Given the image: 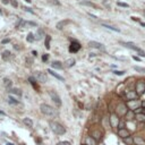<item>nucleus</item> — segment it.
Listing matches in <instances>:
<instances>
[{
	"mask_svg": "<svg viewBox=\"0 0 145 145\" xmlns=\"http://www.w3.org/2000/svg\"><path fill=\"white\" fill-rule=\"evenodd\" d=\"M144 109H145V108H144Z\"/></svg>",
	"mask_w": 145,
	"mask_h": 145,
	"instance_id": "4d7b16f0",
	"label": "nucleus"
},
{
	"mask_svg": "<svg viewBox=\"0 0 145 145\" xmlns=\"http://www.w3.org/2000/svg\"><path fill=\"white\" fill-rule=\"evenodd\" d=\"M12 57V53H10V51H8V50H6V51L2 52V59H9V58Z\"/></svg>",
	"mask_w": 145,
	"mask_h": 145,
	"instance_id": "cd10ccee",
	"label": "nucleus"
},
{
	"mask_svg": "<svg viewBox=\"0 0 145 145\" xmlns=\"http://www.w3.org/2000/svg\"><path fill=\"white\" fill-rule=\"evenodd\" d=\"M121 44H122L124 47H126V48L131 49V50H134V51L138 52V53H139V56L145 57V51H144V50H142L141 48H139V47L135 46V44H134V43H131V42H121Z\"/></svg>",
	"mask_w": 145,
	"mask_h": 145,
	"instance_id": "7ed1b4c3",
	"label": "nucleus"
},
{
	"mask_svg": "<svg viewBox=\"0 0 145 145\" xmlns=\"http://www.w3.org/2000/svg\"><path fill=\"white\" fill-rule=\"evenodd\" d=\"M113 74H115V75H118V76H122L124 74H125V72H120V70H113Z\"/></svg>",
	"mask_w": 145,
	"mask_h": 145,
	"instance_id": "e433bc0d",
	"label": "nucleus"
},
{
	"mask_svg": "<svg viewBox=\"0 0 145 145\" xmlns=\"http://www.w3.org/2000/svg\"><path fill=\"white\" fill-rule=\"evenodd\" d=\"M88 47L90 48H94V49H99V50H104V46L100 42L96 41H90L88 42Z\"/></svg>",
	"mask_w": 145,
	"mask_h": 145,
	"instance_id": "f8f14e48",
	"label": "nucleus"
},
{
	"mask_svg": "<svg viewBox=\"0 0 145 145\" xmlns=\"http://www.w3.org/2000/svg\"><path fill=\"white\" fill-rule=\"evenodd\" d=\"M42 60H43V61H47V60H48V54H44V56L42 57Z\"/></svg>",
	"mask_w": 145,
	"mask_h": 145,
	"instance_id": "37998d69",
	"label": "nucleus"
},
{
	"mask_svg": "<svg viewBox=\"0 0 145 145\" xmlns=\"http://www.w3.org/2000/svg\"><path fill=\"white\" fill-rule=\"evenodd\" d=\"M109 124L110 126L113 128H118L119 127V124H120V118L117 113H111L109 117Z\"/></svg>",
	"mask_w": 145,
	"mask_h": 145,
	"instance_id": "20e7f679",
	"label": "nucleus"
},
{
	"mask_svg": "<svg viewBox=\"0 0 145 145\" xmlns=\"http://www.w3.org/2000/svg\"><path fill=\"white\" fill-rule=\"evenodd\" d=\"M34 77H35V80L39 83H47V81H48L46 73H43V72H36L34 74Z\"/></svg>",
	"mask_w": 145,
	"mask_h": 145,
	"instance_id": "6e6552de",
	"label": "nucleus"
},
{
	"mask_svg": "<svg viewBox=\"0 0 145 145\" xmlns=\"http://www.w3.org/2000/svg\"><path fill=\"white\" fill-rule=\"evenodd\" d=\"M127 107L131 111H134L137 108L142 107V101H139V100H130V101H127Z\"/></svg>",
	"mask_w": 145,
	"mask_h": 145,
	"instance_id": "423d86ee",
	"label": "nucleus"
},
{
	"mask_svg": "<svg viewBox=\"0 0 145 145\" xmlns=\"http://www.w3.org/2000/svg\"><path fill=\"white\" fill-rule=\"evenodd\" d=\"M9 41H10L9 39H6V40H2V44H6V43H8Z\"/></svg>",
	"mask_w": 145,
	"mask_h": 145,
	"instance_id": "49530a36",
	"label": "nucleus"
},
{
	"mask_svg": "<svg viewBox=\"0 0 145 145\" xmlns=\"http://www.w3.org/2000/svg\"><path fill=\"white\" fill-rule=\"evenodd\" d=\"M134 69H135L136 72H139V73L145 74V69H144V68H141V67H137V66H135V67H134Z\"/></svg>",
	"mask_w": 145,
	"mask_h": 145,
	"instance_id": "c9c22d12",
	"label": "nucleus"
},
{
	"mask_svg": "<svg viewBox=\"0 0 145 145\" xmlns=\"http://www.w3.org/2000/svg\"><path fill=\"white\" fill-rule=\"evenodd\" d=\"M0 14H2V13H1V10H0Z\"/></svg>",
	"mask_w": 145,
	"mask_h": 145,
	"instance_id": "5fc2aeb1",
	"label": "nucleus"
},
{
	"mask_svg": "<svg viewBox=\"0 0 145 145\" xmlns=\"http://www.w3.org/2000/svg\"><path fill=\"white\" fill-rule=\"evenodd\" d=\"M143 109H144L143 107H139V108H137V109L134 110V113H135V115H139V113H142V111H143Z\"/></svg>",
	"mask_w": 145,
	"mask_h": 145,
	"instance_id": "f704fd0d",
	"label": "nucleus"
},
{
	"mask_svg": "<svg viewBox=\"0 0 145 145\" xmlns=\"http://www.w3.org/2000/svg\"><path fill=\"white\" fill-rule=\"evenodd\" d=\"M81 48H82V46H81L80 42L73 41L72 43H70V46H69V51L72 52V53H76L77 51H80Z\"/></svg>",
	"mask_w": 145,
	"mask_h": 145,
	"instance_id": "9d476101",
	"label": "nucleus"
},
{
	"mask_svg": "<svg viewBox=\"0 0 145 145\" xmlns=\"http://www.w3.org/2000/svg\"><path fill=\"white\" fill-rule=\"evenodd\" d=\"M90 136H92L97 142V141H100V139L102 138V136H103V135H102L101 130H99V129H93V130L90 133Z\"/></svg>",
	"mask_w": 145,
	"mask_h": 145,
	"instance_id": "9b49d317",
	"label": "nucleus"
},
{
	"mask_svg": "<svg viewBox=\"0 0 145 145\" xmlns=\"http://www.w3.org/2000/svg\"><path fill=\"white\" fill-rule=\"evenodd\" d=\"M4 85L9 88L10 86H12V81H10L9 78H4Z\"/></svg>",
	"mask_w": 145,
	"mask_h": 145,
	"instance_id": "c85d7f7f",
	"label": "nucleus"
},
{
	"mask_svg": "<svg viewBox=\"0 0 145 145\" xmlns=\"http://www.w3.org/2000/svg\"><path fill=\"white\" fill-rule=\"evenodd\" d=\"M58 145H72L68 141H62V142H59Z\"/></svg>",
	"mask_w": 145,
	"mask_h": 145,
	"instance_id": "ea45409f",
	"label": "nucleus"
},
{
	"mask_svg": "<svg viewBox=\"0 0 145 145\" xmlns=\"http://www.w3.org/2000/svg\"><path fill=\"white\" fill-rule=\"evenodd\" d=\"M10 4H12L13 7H15V8H17L18 7V2L16 1V0H10Z\"/></svg>",
	"mask_w": 145,
	"mask_h": 145,
	"instance_id": "58836bf2",
	"label": "nucleus"
},
{
	"mask_svg": "<svg viewBox=\"0 0 145 145\" xmlns=\"http://www.w3.org/2000/svg\"><path fill=\"white\" fill-rule=\"evenodd\" d=\"M27 25H30V26H38V24H36L35 22H27Z\"/></svg>",
	"mask_w": 145,
	"mask_h": 145,
	"instance_id": "79ce46f5",
	"label": "nucleus"
},
{
	"mask_svg": "<svg viewBox=\"0 0 145 145\" xmlns=\"http://www.w3.org/2000/svg\"><path fill=\"white\" fill-rule=\"evenodd\" d=\"M126 120L127 121H130V120H133L134 119V117H136V115L134 113V111H131V110H129V111L126 113Z\"/></svg>",
	"mask_w": 145,
	"mask_h": 145,
	"instance_id": "412c9836",
	"label": "nucleus"
},
{
	"mask_svg": "<svg viewBox=\"0 0 145 145\" xmlns=\"http://www.w3.org/2000/svg\"><path fill=\"white\" fill-rule=\"evenodd\" d=\"M75 62H76V60L74 59V58H69V59H67L66 60V66H67L68 68H70V67H73L74 65H75Z\"/></svg>",
	"mask_w": 145,
	"mask_h": 145,
	"instance_id": "b1692460",
	"label": "nucleus"
},
{
	"mask_svg": "<svg viewBox=\"0 0 145 145\" xmlns=\"http://www.w3.org/2000/svg\"><path fill=\"white\" fill-rule=\"evenodd\" d=\"M84 145H96V141L92 136H87L85 138V144Z\"/></svg>",
	"mask_w": 145,
	"mask_h": 145,
	"instance_id": "dca6fc26",
	"label": "nucleus"
},
{
	"mask_svg": "<svg viewBox=\"0 0 145 145\" xmlns=\"http://www.w3.org/2000/svg\"><path fill=\"white\" fill-rule=\"evenodd\" d=\"M9 92L13 94V95H16V96H18V97L22 96V91H20L19 88H16V87L10 88V90H9Z\"/></svg>",
	"mask_w": 145,
	"mask_h": 145,
	"instance_id": "6ab92c4d",
	"label": "nucleus"
},
{
	"mask_svg": "<svg viewBox=\"0 0 145 145\" xmlns=\"http://www.w3.org/2000/svg\"><path fill=\"white\" fill-rule=\"evenodd\" d=\"M6 145H15V144H13V143H7Z\"/></svg>",
	"mask_w": 145,
	"mask_h": 145,
	"instance_id": "603ef678",
	"label": "nucleus"
},
{
	"mask_svg": "<svg viewBox=\"0 0 145 145\" xmlns=\"http://www.w3.org/2000/svg\"><path fill=\"white\" fill-rule=\"evenodd\" d=\"M136 118L138 121H145V115L143 113H139V115H136Z\"/></svg>",
	"mask_w": 145,
	"mask_h": 145,
	"instance_id": "7c9ffc66",
	"label": "nucleus"
},
{
	"mask_svg": "<svg viewBox=\"0 0 145 145\" xmlns=\"http://www.w3.org/2000/svg\"><path fill=\"white\" fill-rule=\"evenodd\" d=\"M26 2H28V4H31V2H32V0H25Z\"/></svg>",
	"mask_w": 145,
	"mask_h": 145,
	"instance_id": "8fccbe9b",
	"label": "nucleus"
},
{
	"mask_svg": "<svg viewBox=\"0 0 145 145\" xmlns=\"http://www.w3.org/2000/svg\"><path fill=\"white\" fill-rule=\"evenodd\" d=\"M40 110L44 116H47V117H49V118H57L58 117L57 109H54L53 107H51V105H49V104L42 103L40 105Z\"/></svg>",
	"mask_w": 145,
	"mask_h": 145,
	"instance_id": "f257e3e1",
	"label": "nucleus"
},
{
	"mask_svg": "<svg viewBox=\"0 0 145 145\" xmlns=\"http://www.w3.org/2000/svg\"><path fill=\"white\" fill-rule=\"evenodd\" d=\"M81 5H84V6H88V7H95V5L92 4L90 1H81Z\"/></svg>",
	"mask_w": 145,
	"mask_h": 145,
	"instance_id": "2f4dec72",
	"label": "nucleus"
},
{
	"mask_svg": "<svg viewBox=\"0 0 145 145\" xmlns=\"http://www.w3.org/2000/svg\"><path fill=\"white\" fill-rule=\"evenodd\" d=\"M23 9H24L25 12H27V13H31V14H34V12H33V10H31L30 8H27V7H23Z\"/></svg>",
	"mask_w": 145,
	"mask_h": 145,
	"instance_id": "a19ab883",
	"label": "nucleus"
},
{
	"mask_svg": "<svg viewBox=\"0 0 145 145\" xmlns=\"http://www.w3.org/2000/svg\"><path fill=\"white\" fill-rule=\"evenodd\" d=\"M23 124H24L25 126H27V127H30V128L33 127V121L31 118H27V117L24 118V119H23Z\"/></svg>",
	"mask_w": 145,
	"mask_h": 145,
	"instance_id": "aec40b11",
	"label": "nucleus"
},
{
	"mask_svg": "<svg viewBox=\"0 0 145 145\" xmlns=\"http://www.w3.org/2000/svg\"><path fill=\"white\" fill-rule=\"evenodd\" d=\"M49 4H51V5H56V6H59L60 2H59V1H57V0H49Z\"/></svg>",
	"mask_w": 145,
	"mask_h": 145,
	"instance_id": "4c0bfd02",
	"label": "nucleus"
},
{
	"mask_svg": "<svg viewBox=\"0 0 145 145\" xmlns=\"http://www.w3.org/2000/svg\"><path fill=\"white\" fill-rule=\"evenodd\" d=\"M133 58L136 60V61H141V59H139V58H137V57H133Z\"/></svg>",
	"mask_w": 145,
	"mask_h": 145,
	"instance_id": "de8ad7c7",
	"label": "nucleus"
},
{
	"mask_svg": "<svg viewBox=\"0 0 145 145\" xmlns=\"http://www.w3.org/2000/svg\"><path fill=\"white\" fill-rule=\"evenodd\" d=\"M143 14H144V16H145V9L143 10Z\"/></svg>",
	"mask_w": 145,
	"mask_h": 145,
	"instance_id": "864d4df0",
	"label": "nucleus"
},
{
	"mask_svg": "<svg viewBox=\"0 0 145 145\" xmlns=\"http://www.w3.org/2000/svg\"><path fill=\"white\" fill-rule=\"evenodd\" d=\"M117 5H118L119 7H124V8H128V7H129L128 4H126V2H121V1H118Z\"/></svg>",
	"mask_w": 145,
	"mask_h": 145,
	"instance_id": "72a5a7b5",
	"label": "nucleus"
},
{
	"mask_svg": "<svg viewBox=\"0 0 145 145\" xmlns=\"http://www.w3.org/2000/svg\"><path fill=\"white\" fill-rule=\"evenodd\" d=\"M32 53H33V56H38V52H36V51H33Z\"/></svg>",
	"mask_w": 145,
	"mask_h": 145,
	"instance_id": "09e8293b",
	"label": "nucleus"
},
{
	"mask_svg": "<svg viewBox=\"0 0 145 145\" xmlns=\"http://www.w3.org/2000/svg\"><path fill=\"white\" fill-rule=\"evenodd\" d=\"M2 4H4V5H8L9 4V2H10V0H2Z\"/></svg>",
	"mask_w": 145,
	"mask_h": 145,
	"instance_id": "a18cd8bd",
	"label": "nucleus"
},
{
	"mask_svg": "<svg viewBox=\"0 0 145 145\" xmlns=\"http://www.w3.org/2000/svg\"><path fill=\"white\" fill-rule=\"evenodd\" d=\"M7 101H8V103H9L10 105H17L18 102H19L18 100H16L14 96H12V95L8 96V100H7Z\"/></svg>",
	"mask_w": 145,
	"mask_h": 145,
	"instance_id": "4be33fe9",
	"label": "nucleus"
},
{
	"mask_svg": "<svg viewBox=\"0 0 145 145\" xmlns=\"http://www.w3.org/2000/svg\"><path fill=\"white\" fill-rule=\"evenodd\" d=\"M49 95H50V97H51L52 99V101L54 102V103H56L58 107H60V105H61V99H60V96L58 95L57 94V92H54V91H49Z\"/></svg>",
	"mask_w": 145,
	"mask_h": 145,
	"instance_id": "1a4fd4ad",
	"label": "nucleus"
},
{
	"mask_svg": "<svg viewBox=\"0 0 145 145\" xmlns=\"http://www.w3.org/2000/svg\"><path fill=\"white\" fill-rule=\"evenodd\" d=\"M138 97V94L136 93V91H128L126 93V99L127 101H130V100H137Z\"/></svg>",
	"mask_w": 145,
	"mask_h": 145,
	"instance_id": "4468645a",
	"label": "nucleus"
},
{
	"mask_svg": "<svg viewBox=\"0 0 145 145\" xmlns=\"http://www.w3.org/2000/svg\"><path fill=\"white\" fill-rule=\"evenodd\" d=\"M39 145H43V144H39Z\"/></svg>",
	"mask_w": 145,
	"mask_h": 145,
	"instance_id": "6e6d98bb",
	"label": "nucleus"
},
{
	"mask_svg": "<svg viewBox=\"0 0 145 145\" xmlns=\"http://www.w3.org/2000/svg\"><path fill=\"white\" fill-rule=\"evenodd\" d=\"M70 23V20H68V19H65V20H60L59 23H57V25H56V27L58 28V30H62V28L65 27L67 24H69Z\"/></svg>",
	"mask_w": 145,
	"mask_h": 145,
	"instance_id": "2eb2a0df",
	"label": "nucleus"
},
{
	"mask_svg": "<svg viewBox=\"0 0 145 145\" xmlns=\"http://www.w3.org/2000/svg\"><path fill=\"white\" fill-rule=\"evenodd\" d=\"M122 141H124V143H125L126 145H131V144H134V138H133L131 136L126 137V138H124Z\"/></svg>",
	"mask_w": 145,
	"mask_h": 145,
	"instance_id": "393cba45",
	"label": "nucleus"
},
{
	"mask_svg": "<svg viewBox=\"0 0 145 145\" xmlns=\"http://www.w3.org/2000/svg\"><path fill=\"white\" fill-rule=\"evenodd\" d=\"M135 91L138 95H142V94L145 93V82L143 81H138L135 85Z\"/></svg>",
	"mask_w": 145,
	"mask_h": 145,
	"instance_id": "0eeeda50",
	"label": "nucleus"
},
{
	"mask_svg": "<svg viewBox=\"0 0 145 145\" xmlns=\"http://www.w3.org/2000/svg\"><path fill=\"white\" fill-rule=\"evenodd\" d=\"M118 136L124 139V138H126V137L130 136V131H129L128 129H126V128H120L119 130H118Z\"/></svg>",
	"mask_w": 145,
	"mask_h": 145,
	"instance_id": "ddd939ff",
	"label": "nucleus"
},
{
	"mask_svg": "<svg viewBox=\"0 0 145 145\" xmlns=\"http://www.w3.org/2000/svg\"><path fill=\"white\" fill-rule=\"evenodd\" d=\"M50 128H51V130L53 131L56 135H64L66 133V128L64 126L61 125V124L57 122V121H51L50 122Z\"/></svg>",
	"mask_w": 145,
	"mask_h": 145,
	"instance_id": "f03ea898",
	"label": "nucleus"
},
{
	"mask_svg": "<svg viewBox=\"0 0 145 145\" xmlns=\"http://www.w3.org/2000/svg\"><path fill=\"white\" fill-rule=\"evenodd\" d=\"M129 111L128 110V107H127V104H125V103H120V104H118L117 105V109H116V113H117L119 117H125L126 116V113H127Z\"/></svg>",
	"mask_w": 145,
	"mask_h": 145,
	"instance_id": "39448f33",
	"label": "nucleus"
},
{
	"mask_svg": "<svg viewBox=\"0 0 145 145\" xmlns=\"http://www.w3.org/2000/svg\"><path fill=\"white\" fill-rule=\"evenodd\" d=\"M142 107L145 108V102H142Z\"/></svg>",
	"mask_w": 145,
	"mask_h": 145,
	"instance_id": "3c124183",
	"label": "nucleus"
},
{
	"mask_svg": "<svg viewBox=\"0 0 145 145\" xmlns=\"http://www.w3.org/2000/svg\"><path fill=\"white\" fill-rule=\"evenodd\" d=\"M48 73H50V75H52V76H53V77H56L57 80H59L60 82H65V78L62 77V76H60L59 74L54 73V72H53V70H52V69H48Z\"/></svg>",
	"mask_w": 145,
	"mask_h": 145,
	"instance_id": "f3484780",
	"label": "nucleus"
},
{
	"mask_svg": "<svg viewBox=\"0 0 145 145\" xmlns=\"http://www.w3.org/2000/svg\"><path fill=\"white\" fill-rule=\"evenodd\" d=\"M34 40H35V36H34L33 33H28L27 36H26V41L30 42V43H32V42H34Z\"/></svg>",
	"mask_w": 145,
	"mask_h": 145,
	"instance_id": "bb28decb",
	"label": "nucleus"
},
{
	"mask_svg": "<svg viewBox=\"0 0 145 145\" xmlns=\"http://www.w3.org/2000/svg\"><path fill=\"white\" fill-rule=\"evenodd\" d=\"M134 144L136 145H145V141L141 136H135L134 137Z\"/></svg>",
	"mask_w": 145,
	"mask_h": 145,
	"instance_id": "a211bd4d",
	"label": "nucleus"
},
{
	"mask_svg": "<svg viewBox=\"0 0 145 145\" xmlns=\"http://www.w3.org/2000/svg\"><path fill=\"white\" fill-rule=\"evenodd\" d=\"M124 127H125V122H121V121H120V124H119V127H118V128H124Z\"/></svg>",
	"mask_w": 145,
	"mask_h": 145,
	"instance_id": "c03bdc74",
	"label": "nucleus"
},
{
	"mask_svg": "<svg viewBox=\"0 0 145 145\" xmlns=\"http://www.w3.org/2000/svg\"><path fill=\"white\" fill-rule=\"evenodd\" d=\"M50 41H51V38L49 35H46V42H44V44H46L47 49H50Z\"/></svg>",
	"mask_w": 145,
	"mask_h": 145,
	"instance_id": "c756f323",
	"label": "nucleus"
},
{
	"mask_svg": "<svg viewBox=\"0 0 145 145\" xmlns=\"http://www.w3.org/2000/svg\"><path fill=\"white\" fill-rule=\"evenodd\" d=\"M51 66L53 68H56V69H62V68H64V66H62V64L60 61H53L51 64Z\"/></svg>",
	"mask_w": 145,
	"mask_h": 145,
	"instance_id": "a878e982",
	"label": "nucleus"
},
{
	"mask_svg": "<svg viewBox=\"0 0 145 145\" xmlns=\"http://www.w3.org/2000/svg\"><path fill=\"white\" fill-rule=\"evenodd\" d=\"M102 26L105 28H108V30H111V31H115V32H120V28L116 27V26H112V25H108V24H102Z\"/></svg>",
	"mask_w": 145,
	"mask_h": 145,
	"instance_id": "5701e85b",
	"label": "nucleus"
},
{
	"mask_svg": "<svg viewBox=\"0 0 145 145\" xmlns=\"http://www.w3.org/2000/svg\"><path fill=\"white\" fill-rule=\"evenodd\" d=\"M28 81H30V83H31V84H32V85L34 86V88H35V90H38V85H36L35 80H34L33 77H30V78H28Z\"/></svg>",
	"mask_w": 145,
	"mask_h": 145,
	"instance_id": "473e14b6",
	"label": "nucleus"
}]
</instances>
